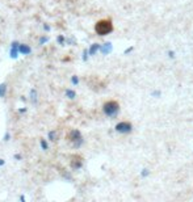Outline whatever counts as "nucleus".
Returning <instances> with one entry per match:
<instances>
[{
    "instance_id": "nucleus-1",
    "label": "nucleus",
    "mask_w": 193,
    "mask_h": 202,
    "mask_svg": "<svg viewBox=\"0 0 193 202\" xmlns=\"http://www.w3.org/2000/svg\"><path fill=\"white\" fill-rule=\"evenodd\" d=\"M95 32L99 36H108L113 32V24L110 20H100L95 25Z\"/></svg>"
},
{
    "instance_id": "nucleus-2",
    "label": "nucleus",
    "mask_w": 193,
    "mask_h": 202,
    "mask_svg": "<svg viewBox=\"0 0 193 202\" xmlns=\"http://www.w3.org/2000/svg\"><path fill=\"white\" fill-rule=\"evenodd\" d=\"M103 112H104L105 116L110 117V118L116 117L120 112L118 102H117V101H108V102H105L104 105H103Z\"/></svg>"
},
{
    "instance_id": "nucleus-3",
    "label": "nucleus",
    "mask_w": 193,
    "mask_h": 202,
    "mask_svg": "<svg viewBox=\"0 0 193 202\" xmlns=\"http://www.w3.org/2000/svg\"><path fill=\"white\" fill-rule=\"evenodd\" d=\"M68 141L72 142V144H74L75 148H79L80 146L83 144V137H82V133H80L79 130H76V129H74V130L70 131L68 134Z\"/></svg>"
},
{
    "instance_id": "nucleus-4",
    "label": "nucleus",
    "mask_w": 193,
    "mask_h": 202,
    "mask_svg": "<svg viewBox=\"0 0 193 202\" xmlns=\"http://www.w3.org/2000/svg\"><path fill=\"white\" fill-rule=\"evenodd\" d=\"M114 129L120 134H129L131 131V129H133V126H131L130 122H118Z\"/></svg>"
},
{
    "instance_id": "nucleus-5",
    "label": "nucleus",
    "mask_w": 193,
    "mask_h": 202,
    "mask_svg": "<svg viewBox=\"0 0 193 202\" xmlns=\"http://www.w3.org/2000/svg\"><path fill=\"white\" fill-rule=\"evenodd\" d=\"M19 46H20V42L19 41H12V43H11V50H9V55L12 59H17L19 58V54H20V51H19Z\"/></svg>"
},
{
    "instance_id": "nucleus-6",
    "label": "nucleus",
    "mask_w": 193,
    "mask_h": 202,
    "mask_svg": "<svg viewBox=\"0 0 193 202\" xmlns=\"http://www.w3.org/2000/svg\"><path fill=\"white\" fill-rule=\"evenodd\" d=\"M83 167V159L80 156H72L71 160V169L72 171H79Z\"/></svg>"
},
{
    "instance_id": "nucleus-7",
    "label": "nucleus",
    "mask_w": 193,
    "mask_h": 202,
    "mask_svg": "<svg viewBox=\"0 0 193 202\" xmlns=\"http://www.w3.org/2000/svg\"><path fill=\"white\" fill-rule=\"evenodd\" d=\"M112 50H113V45H112L110 42H105V43L101 45V47H100V53H101L103 55L110 54Z\"/></svg>"
},
{
    "instance_id": "nucleus-8",
    "label": "nucleus",
    "mask_w": 193,
    "mask_h": 202,
    "mask_svg": "<svg viewBox=\"0 0 193 202\" xmlns=\"http://www.w3.org/2000/svg\"><path fill=\"white\" fill-rule=\"evenodd\" d=\"M29 100H30V102H32L33 105H37V102H38V92H37V89H36V88H32L29 91Z\"/></svg>"
},
{
    "instance_id": "nucleus-9",
    "label": "nucleus",
    "mask_w": 193,
    "mask_h": 202,
    "mask_svg": "<svg viewBox=\"0 0 193 202\" xmlns=\"http://www.w3.org/2000/svg\"><path fill=\"white\" fill-rule=\"evenodd\" d=\"M19 51H20V55H29L30 53H32V47L26 43H20Z\"/></svg>"
},
{
    "instance_id": "nucleus-10",
    "label": "nucleus",
    "mask_w": 193,
    "mask_h": 202,
    "mask_svg": "<svg viewBox=\"0 0 193 202\" xmlns=\"http://www.w3.org/2000/svg\"><path fill=\"white\" fill-rule=\"evenodd\" d=\"M100 47H101V45H99V43H93V45H91V47L88 49L89 57H92V55H95L97 51H100Z\"/></svg>"
},
{
    "instance_id": "nucleus-11",
    "label": "nucleus",
    "mask_w": 193,
    "mask_h": 202,
    "mask_svg": "<svg viewBox=\"0 0 193 202\" xmlns=\"http://www.w3.org/2000/svg\"><path fill=\"white\" fill-rule=\"evenodd\" d=\"M7 91H8L7 83H0V99H4L5 95H7Z\"/></svg>"
},
{
    "instance_id": "nucleus-12",
    "label": "nucleus",
    "mask_w": 193,
    "mask_h": 202,
    "mask_svg": "<svg viewBox=\"0 0 193 202\" xmlns=\"http://www.w3.org/2000/svg\"><path fill=\"white\" fill-rule=\"evenodd\" d=\"M64 95H66V97L67 99H70V100H74L75 97H76V92H75L74 89H71V88H67L66 91H64Z\"/></svg>"
},
{
    "instance_id": "nucleus-13",
    "label": "nucleus",
    "mask_w": 193,
    "mask_h": 202,
    "mask_svg": "<svg viewBox=\"0 0 193 202\" xmlns=\"http://www.w3.org/2000/svg\"><path fill=\"white\" fill-rule=\"evenodd\" d=\"M47 138H49L51 142H55L57 141V133H55L54 130H50L49 133H47Z\"/></svg>"
},
{
    "instance_id": "nucleus-14",
    "label": "nucleus",
    "mask_w": 193,
    "mask_h": 202,
    "mask_svg": "<svg viewBox=\"0 0 193 202\" xmlns=\"http://www.w3.org/2000/svg\"><path fill=\"white\" fill-rule=\"evenodd\" d=\"M57 43L61 45V46H64V45H66V37H64L63 34H59L57 37Z\"/></svg>"
},
{
    "instance_id": "nucleus-15",
    "label": "nucleus",
    "mask_w": 193,
    "mask_h": 202,
    "mask_svg": "<svg viewBox=\"0 0 193 202\" xmlns=\"http://www.w3.org/2000/svg\"><path fill=\"white\" fill-rule=\"evenodd\" d=\"M40 146L43 151H47L49 150V143L46 142V139H40Z\"/></svg>"
},
{
    "instance_id": "nucleus-16",
    "label": "nucleus",
    "mask_w": 193,
    "mask_h": 202,
    "mask_svg": "<svg viewBox=\"0 0 193 202\" xmlns=\"http://www.w3.org/2000/svg\"><path fill=\"white\" fill-rule=\"evenodd\" d=\"M49 41H50V38L47 37V36H42V37H40V40H38V43H40V45H45V43H47Z\"/></svg>"
},
{
    "instance_id": "nucleus-17",
    "label": "nucleus",
    "mask_w": 193,
    "mask_h": 202,
    "mask_svg": "<svg viewBox=\"0 0 193 202\" xmlns=\"http://www.w3.org/2000/svg\"><path fill=\"white\" fill-rule=\"evenodd\" d=\"M88 57H89V53H88V50H84V51H83V55H82V60L83 62H87L88 60Z\"/></svg>"
},
{
    "instance_id": "nucleus-18",
    "label": "nucleus",
    "mask_w": 193,
    "mask_h": 202,
    "mask_svg": "<svg viewBox=\"0 0 193 202\" xmlns=\"http://www.w3.org/2000/svg\"><path fill=\"white\" fill-rule=\"evenodd\" d=\"M71 84L72 85H78V84H79V78H78L76 75L71 76Z\"/></svg>"
},
{
    "instance_id": "nucleus-19",
    "label": "nucleus",
    "mask_w": 193,
    "mask_h": 202,
    "mask_svg": "<svg viewBox=\"0 0 193 202\" xmlns=\"http://www.w3.org/2000/svg\"><path fill=\"white\" fill-rule=\"evenodd\" d=\"M11 141V134L8 131L4 133V137H3V142H9Z\"/></svg>"
},
{
    "instance_id": "nucleus-20",
    "label": "nucleus",
    "mask_w": 193,
    "mask_h": 202,
    "mask_svg": "<svg viewBox=\"0 0 193 202\" xmlns=\"http://www.w3.org/2000/svg\"><path fill=\"white\" fill-rule=\"evenodd\" d=\"M141 176L142 177H147V176H150V171L147 169V168H145V169L141 172Z\"/></svg>"
},
{
    "instance_id": "nucleus-21",
    "label": "nucleus",
    "mask_w": 193,
    "mask_h": 202,
    "mask_svg": "<svg viewBox=\"0 0 193 202\" xmlns=\"http://www.w3.org/2000/svg\"><path fill=\"white\" fill-rule=\"evenodd\" d=\"M42 28H43V32H46V33H49L50 30H51V28H50V25H49V24H46V22H45V24L42 25Z\"/></svg>"
},
{
    "instance_id": "nucleus-22",
    "label": "nucleus",
    "mask_w": 193,
    "mask_h": 202,
    "mask_svg": "<svg viewBox=\"0 0 193 202\" xmlns=\"http://www.w3.org/2000/svg\"><path fill=\"white\" fill-rule=\"evenodd\" d=\"M66 43L67 45H76V42H75L74 38H66Z\"/></svg>"
},
{
    "instance_id": "nucleus-23",
    "label": "nucleus",
    "mask_w": 193,
    "mask_h": 202,
    "mask_svg": "<svg viewBox=\"0 0 193 202\" xmlns=\"http://www.w3.org/2000/svg\"><path fill=\"white\" fill-rule=\"evenodd\" d=\"M13 159H15V160H22V155L21 154H15V155H13Z\"/></svg>"
},
{
    "instance_id": "nucleus-24",
    "label": "nucleus",
    "mask_w": 193,
    "mask_h": 202,
    "mask_svg": "<svg viewBox=\"0 0 193 202\" xmlns=\"http://www.w3.org/2000/svg\"><path fill=\"white\" fill-rule=\"evenodd\" d=\"M17 112H19L20 114H24V113H26V112H28V108H19Z\"/></svg>"
},
{
    "instance_id": "nucleus-25",
    "label": "nucleus",
    "mask_w": 193,
    "mask_h": 202,
    "mask_svg": "<svg viewBox=\"0 0 193 202\" xmlns=\"http://www.w3.org/2000/svg\"><path fill=\"white\" fill-rule=\"evenodd\" d=\"M151 95H152L154 97H159V96H160V95H162V92H160V91H154Z\"/></svg>"
},
{
    "instance_id": "nucleus-26",
    "label": "nucleus",
    "mask_w": 193,
    "mask_h": 202,
    "mask_svg": "<svg viewBox=\"0 0 193 202\" xmlns=\"http://www.w3.org/2000/svg\"><path fill=\"white\" fill-rule=\"evenodd\" d=\"M131 51H133V47H129V49H126L124 51V54H127V53H131Z\"/></svg>"
},
{
    "instance_id": "nucleus-27",
    "label": "nucleus",
    "mask_w": 193,
    "mask_h": 202,
    "mask_svg": "<svg viewBox=\"0 0 193 202\" xmlns=\"http://www.w3.org/2000/svg\"><path fill=\"white\" fill-rule=\"evenodd\" d=\"M168 55H169V58H173V57H175V53H173V51H168Z\"/></svg>"
},
{
    "instance_id": "nucleus-28",
    "label": "nucleus",
    "mask_w": 193,
    "mask_h": 202,
    "mask_svg": "<svg viewBox=\"0 0 193 202\" xmlns=\"http://www.w3.org/2000/svg\"><path fill=\"white\" fill-rule=\"evenodd\" d=\"M4 164H5V160L4 159H0V167H3Z\"/></svg>"
},
{
    "instance_id": "nucleus-29",
    "label": "nucleus",
    "mask_w": 193,
    "mask_h": 202,
    "mask_svg": "<svg viewBox=\"0 0 193 202\" xmlns=\"http://www.w3.org/2000/svg\"><path fill=\"white\" fill-rule=\"evenodd\" d=\"M20 201L21 202H25V197H24V196H20Z\"/></svg>"
},
{
    "instance_id": "nucleus-30",
    "label": "nucleus",
    "mask_w": 193,
    "mask_h": 202,
    "mask_svg": "<svg viewBox=\"0 0 193 202\" xmlns=\"http://www.w3.org/2000/svg\"><path fill=\"white\" fill-rule=\"evenodd\" d=\"M20 100L22 101V102H25V101H26V99H25V97H24V96H22V97H21V99H20Z\"/></svg>"
}]
</instances>
